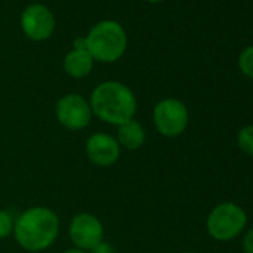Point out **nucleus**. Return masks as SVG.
Masks as SVG:
<instances>
[{
  "label": "nucleus",
  "mask_w": 253,
  "mask_h": 253,
  "mask_svg": "<svg viewBox=\"0 0 253 253\" xmlns=\"http://www.w3.org/2000/svg\"><path fill=\"white\" fill-rule=\"evenodd\" d=\"M60 232V217L49 207L36 206L23 211L14 223V237L27 252H43L51 247Z\"/></svg>",
  "instance_id": "obj_1"
},
{
  "label": "nucleus",
  "mask_w": 253,
  "mask_h": 253,
  "mask_svg": "<svg viewBox=\"0 0 253 253\" xmlns=\"http://www.w3.org/2000/svg\"><path fill=\"white\" fill-rule=\"evenodd\" d=\"M92 115L100 121L119 126L134 118L137 98L134 92L118 81H107L94 88L89 98Z\"/></svg>",
  "instance_id": "obj_2"
},
{
  "label": "nucleus",
  "mask_w": 253,
  "mask_h": 253,
  "mask_svg": "<svg viewBox=\"0 0 253 253\" xmlns=\"http://www.w3.org/2000/svg\"><path fill=\"white\" fill-rule=\"evenodd\" d=\"M86 39V51L101 63L119 60L126 49V35L121 24L115 21H101L91 29Z\"/></svg>",
  "instance_id": "obj_3"
},
{
  "label": "nucleus",
  "mask_w": 253,
  "mask_h": 253,
  "mask_svg": "<svg viewBox=\"0 0 253 253\" xmlns=\"http://www.w3.org/2000/svg\"><path fill=\"white\" fill-rule=\"evenodd\" d=\"M247 223V214L235 203H220L207 216L206 228L211 238L217 241H231L238 237Z\"/></svg>",
  "instance_id": "obj_4"
},
{
  "label": "nucleus",
  "mask_w": 253,
  "mask_h": 253,
  "mask_svg": "<svg viewBox=\"0 0 253 253\" xmlns=\"http://www.w3.org/2000/svg\"><path fill=\"white\" fill-rule=\"evenodd\" d=\"M157 131L169 139L179 137L189 124V112L183 101L177 98H163L152 112Z\"/></svg>",
  "instance_id": "obj_5"
},
{
  "label": "nucleus",
  "mask_w": 253,
  "mask_h": 253,
  "mask_svg": "<svg viewBox=\"0 0 253 253\" xmlns=\"http://www.w3.org/2000/svg\"><path fill=\"white\" fill-rule=\"evenodd\" d=\"M57 121L70 131H81L89 125L92 118V110L89 101H86L81 94H66L58 98L55 104Z\"/></svg>",
  "instance_id": "obj_6"
},
{
  "label": "nucleus",
  "mask_w": 253,
  "mask_h": 253,
  "mask_svg": "<svg viewBox=\"0 0 253 253\" xmlns=\"http://www.w3.org/2000/svg\"><path fill=\"white\" fill-rule=\"evenodd\" d=\"M69 237L76 249L89 252L104 240V228L97 216L84 211L70 220Z\"/></svg>",
  "instance_id": "obj_7"
},
{
  "label": "nucleus",
  "mask_w": 253,
  "mask_h": 253,
  "mask_svg": "<svg viewBox=\"0 0 253 253\" xmlns=\"http://www.w3.org/2000/svg\"><path fill=\"white\" fill-rule=\"evenodd\" d=\"M54 27V15L45 5H30L21 15V29L24 35L32 41H46L52 35Z\"/></svg>",
  "instance_id": "obj_8"
},
{
  "label": "nucleus",
  "mask_w": 253,
  "mask_h": 253,
  "mask_svg": "<svg viewBox=\"0 0 253 253\" xmlns=\"http://www.w3.org/2000/svg\"><path fill=\"white\" fill-rule=\"evenodd\" d=\"M88 160L97 167H110L119 161L121 146L118 140L106 133H94L85 143Z\"/></svg>",
  "instance_id": "obj_9"
},
{
  "label": "nucleus",
  "mask_w": 253,
  "mask_h": 253,
  "mask_svg": "<svg viewBox=\"0 0 253 253\" xmlns=\"http://www.w3.org/2000/svg\"><path fill=\"white\" fill-rule=\"evenodd\" d=\"M116 128H118L116 140L121 148H125L128 151H137L145 145V142H146L145 126L134 118L121 124L119 126H116Z\"/></svg>",
  "instance_id": "obj_10"
},
{
  "label": "nucleus",
  "mask_w": 253,
  "mask_h": 253,
  "mask_svg": "<svg viewBox=\"0 0 253 253\" xmlns=\"http://www.w3.org/2000/svg\"><path fill=\"white\" fill-rule=\"evenodd\" d=\"M94 58L88 51L73 49L64 58V70L73 79H82L88 76L92 70Z\"/></svg>",
  "instance_id": "obj_11"
},
{
  "label": "nucleus",
  "mask_w": 253,
  "mask_h": 253,
  "mask_svg": "<svg viewBox=\"0 0 253 253\" xmlns=\"http://www.w3.org/2000/svg\"><path fill=\"white\" fill-rule=\"evenodd\" d=\"M237 145L244 154L253 157V125H246L238 131Z\"/></svg>",
  "instance_id": "obj_12"
},
{
  "label": "nucleus",
  "mask_w": 253,
  "mask_h": 253,
  "mask_svg": "<svg viewBox=\"0 0 253 253\" xmlns=\"http://www.w3.org/2000/svg\"><path fill=\"white\" fill-rule=\"evenodd\" d=\"M238 69H240V72L246 78L253 79V45L244 48L240 52V57H238Z\"/></svg>",
  "instance_id": "obj_13"
},
{
  "label": "nucleus",
  "mask_w": 253,
  "mask_h": 253,
  "mask_svg": "<svg viewBox=\"0 0 253 253\" xmlns=\"http://www.w3.org/2000/svg\"><path fill=\"white\" fill-rule=\"evenodd\" d=\"M14 223L15 219L8 210L0 209V240L8 238L14 232Z\"/></svg>",
  "instance_id": "obj_14"
},
{
  "label": "nucleus",
  "mask_w": 253,
  "mask_h": 253,
  "mask_svg": "<svg viewBox=\"0 0 253 253\" xmlns=\"http://www.w3.org/2000/svg\"><path fill=\"white\" fill-rule=\"evenodd\" d=\"M241 244H243V250H244L246 253H253V228L249 229V231L244 234Z\"/></svg>",
  "instance_id": "obj_15"
},
{
  "label": "nucleus",
  "mask_w": 253,
  "mask_h": 253,
  "mask_svg": "<svg viewBox=\"0 0 253 253\" xmlns=\"http://www.w3.org/2000/svg\"><path fill=\"white\" fill-rule=\"evenodd\" d=\"M89 253H116V250H115V247L110 243H107V241L103 240L92 250H89Z\"/></svg>",
  "instance_id": "obj_16"
},
{
  "label": "nucleus",
  "mask_w": 253,
  "mask_h": 253,
  "mask_svg": "<svg viewBox=\"0 0 253 253\" xmlns=\"http://www.w3.org/2000/svg\"><path fill=\"white\" fill-rule=\"evenodd\" d=\"M73 49H79V51H86V39L85 38H78L73 42Z\"/></svg>",
  "instance_id": "obj_17"
},
{
  "label": "nucleus",
  "mask_w": 253,
  "mask_h": 253,
  "mask_svg": "<svg viewBox=\"0 0 253 253\" xmlns=\"http://www.w3.org/2000/svg\"><path fill=\"white\" fill-rule=\"evenodd\" d=\"M64 253H88V252H85V250H81V249H76V247H73V249H67Z\"/></svg>",
  "instance_id": "obj_18"
},
{
  "label": "nucleus",
  "mask_w": 253,
  "mask_h": 253,
  "mask_svg": "<svg viewBox=\"0 0 253 253\" xmlns=\"http://www.w3.org/2000/svg\"><path fill=\"white\" fill-rule=\"evenodd\" d=\"M145 2H151V3H157V2H163V0H145Z\"/></svg>",
  "instance_id": "obj_19"
},
{
  "label": "nucleus",
  "mask_w": 253,
  "mask_h": 253,
  "mask_svg": "<svg viewBox=\"0 0 253 253\" xmlns=\"http://www.w3.org/2000/svg\"><path fill=\"white\" fill-rule=\"evenodd\" d=\"M183 253H195V252H183Z\"/></svg>",
  "instance_id": "obj_20"
}]
</instances>
